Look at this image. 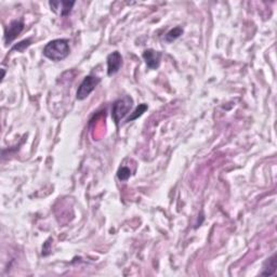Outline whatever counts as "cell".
<instances>
[{"label": "cell", "instance_id": "obj_11", "mask_svg": "<svg viewBox=\"0 0 277 277\" xmlns=\"http://www.w3.org/2000/svg\"><path fill=\"white\" fill-rule=\"evenodd\" d=\"M131 177V170L128 167H120L117 171V178L120 181H127Z\"/></svg>", "mask_w": 277, "mask_h": 277}, {"label": "cell", "instance_id": "obj_9", "mask_svg": "<svg viewBox=\"0 0 277 277\" xmlns=\"http://www.w3.org/2000/svg\"><path fill=\"white\" fill-rule=\"evenodd\" d=\"M182 34H183V28L181 26H177V27L173 28V30L169 31L167 33V35L165 36V39L168 42H172V41H175L176 39L179 38Z\"/></svg>", "mask_w": 277, "mask_h": 277}, {"label": "cell", "instance_id": "obj_5", "mask_svg": "<svg viewBox=\"0 0 277 277\" xmlns=\"http://www.w3.org/2000/svg\"><path fill=\"white\" fill-rule=\"evenodd\" d=\"M123 65V56L118 51H114L109 56H107V75L113 76L119 72V69Z\"/></svg>", "mask_w": 277, "mask_h": 277}, {"label": "cell", "instance_id": "obj_6", "mask_svg": "<svg viewBox=\"0 0 277 277\" xmlns=\"http://www.w3.org/2000/svg\"><path fill=\"white\" fill-rule=\"evenodd\" d=\"M143 59L145 61V64L149 69H157L161 65L162 61V52L159 51L147 49L143 52Z\"/></svg>", "mask_w": 277, "mask_h": 277}, {"label": "cell", "instance_id": "obj_10", "mask_svg": "<svg viewBox=\"0 0 277 277\" xmlns=\"http://www.w3.org/2000/svg\"><path fill=\"white\" fill-rule=\"evenodd\" d=\"M147 109H148V106L147 104H144V103H143V104H140L137 107V109L134 110V112L132 113V114H131V116L129 117V118L127 119V123H130V121H133V120L137 119L138 117H140L141 115H142L143 113L147 111Z\"/></svg>", "mask_w": 277, "mask_h": 277}, {"label": "cell", "instance_id": "obj_4", "mask_svg": "<svg viewBox=\"0 0 277 277\" xmlns=\"http://www.w3.org/2000/svg\"><path fill=\"white\" fill-rule=\"evenodd\" d=\"M23 30H24V22L22 20H16L11 22L6 28V31H4V40H6V44H11V42L21 34Z\"/></svg>", "mask_w": 277, "mask_h": 277}, {"label": "cell", "instance_id": "obj_8", "mask_svg": "<svg viewBox=\"0 0 277 277\" xmlns=\"http://www.w3.org/2000/svg\"><path fill=\"white\" fill-rule=\"evenodd\" d=\"M277 257H276V253H274L273 256L271 258H269L265 261V263L263 265V271L261 272L260 275H263V276H272L276 273V269H277Z\"/></svg>", "mask_w": 277, "mask_h": 277}, {"label": "cell", "instance_id": "obj_2", "mask_svg": "<svg viewBox=\"0 0 277 277\" xmlns=\"http://www.w3.org/2000/svg\"><path fill=\"white\" fill-rule=\"evenodd\" d=\"M133 100L128 96L120 98L114 102V104L112 106V118L117 126L119 125L120 120L130 112Z\"/></svg>", "mask_w": 277, "mask_h": 277}, {"label": "cell", "instance_id": "obj_7", "mask_svg": "<svg viewBox=\"0 0 277 277\" xmlns=\"http://www.w3.org/2000/svg\"><path fill=\"white\" fill-rule=\"evenodd\" d=\"M75 1H50L49 6L51 10L59 13L61 16H67L72 12Z\"/></svg>", "mask_w": 277, "mask_h": 277}, {"label": "cell", "instance_id": "obj_3", "mask_svg": "<svg viewBox=\"0 0 277 277\" xmlns=\"http://www.w3.org/2000/svg\"><path fill=\"white\" fill-rule=\"evenodd\" d=\"M100 82H101V78L93 76V75H89V76L84 77L83 81L78 87V90L76 93L77 100L82 101L84 98H87Z\"/></svg>", "mask_w": 277, "mask_h": 277}, {"label": "cell", "instance_id": "obj_1", "mask_svg": "<svg viewBox=\"0 0 277 277\" xmlns=\"http://www.w3.org/2000/svg\"><path fill=\"white\" fill-rule=\"evenodd\" d=\"M69 42L66 39H54L49 41L44 48V55L54 62H60L69 55Z\"/></svg>", "mask_w": 277, "mask_h": 277}, {"label": "cell", "instance_id": "obj_12", "mask_svg": "<svg viewBox=\"0 0 277 277\" xmlns=\"http://www.w3.org/2000/svg\"><path fill=\"white\" fill-rule=\"evenodd\" d=\"M31 44H32L31 39H25V40L18 42L17 45L14 46L13 48L11 49V51H17V52H24V50L26 48H28V47L31 46Z\"/></svg>", "mask_w": 277, "mask_h": 277}]
</instances>
